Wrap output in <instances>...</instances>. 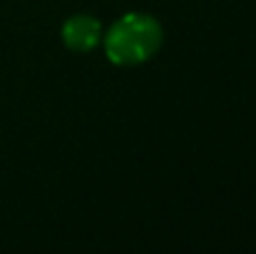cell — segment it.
Returning <instances> with one entry per match:
<instances>
[{
  "label": "cell",
  "instance_id": "cell-2",
  "mask_svg": "<svg viewBox=\"0 0 256 254\" xmlns=\"http://www.w3.org/2000/svg\"><path fill=\"white\" fill-rule=\"evenodd\" d=\"M60 35H62L65 48H70L75 53H90L102 40V25H100L97 18L80 13V15H72V18H68L62 23Z\"/></svg>",
  "mask_w": 256,
  "mask_h": 254
},
{
  "label": "cell",
  "instance_id": "cell-1",
  "mask_svg": "<svg viewBox=\"0 0 256 254\" xmlns=\"http://www.w3.org/2000/svg\"><path fill=\"white\" fill-rule=\"evenodd\" d=\"M104 53L112 65L134 68L147 63L162 48L164 33L162 25L147 13H127L122 15L107 33H102Z\"/></svg>",
  "mask_w": 256,
  "mask_h": 254
}]
</instances>
